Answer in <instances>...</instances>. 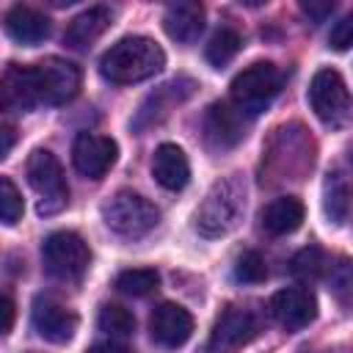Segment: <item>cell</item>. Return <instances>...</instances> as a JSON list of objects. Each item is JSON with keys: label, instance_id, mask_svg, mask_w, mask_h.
Instances as JSON below:
<instances>
[{"label": "cell", "instance_id": "obj_1", "mask_svg": "<svg viewBox=\"0 0 353 353\" xmlns=\"http://www.w3.org/2000/svg\"><path fill=\"white\" fill-rule=\"evenodd\" d=\"M163 66H165V52L149 36H124L116 44H110V50L99 61L102 77L119 85L141 83L157 74Z\"/></svg>", "mask_w": 353, "mask_h": 353}, {"label": "cell", "instance_id": "obj_2", "mask_svg": "<svg viewBox=\"0 0 353 353\" xmlns=\"http://www.w3.org/2000/svg\"><path fill=\"white\" fill-rule=\"evenodd\" d=\"M243 210H245V185L237 174H232V176L215 182L212 190L204 196V201L196 212V226L207 237L226 234L237 226Z\"/></svg>", "mask_w": 353, "mask_h": 353}, {"label": "cell", "instance_id": "obj_3", "mask_svg": "<svg viewBox=\"0 0 353 353\" xmlns=\"http://www.w3.org/2000/svg\"><path fill=\"white\" fill-rule=\"evenodd\" d=\"M281 83H284V74L279 72V66H273L270 61H259V63H251L248 69H243L232 85H229V94H232V105L243 113V116H256L262 110L270 108V102L276 99V94L281 91Z\"/></svg>", "mask_w": 353, "mask_h": 353}, {"label": "cell", "instance_id": "obj_4", "mask_svg": "<svg viewBox=\"0 0 353 353\" xmlns=\"http://www.w3.org/2000/svg\"><path fill=\"white\" fill-rule=\"evenodd\" d=\"M102 218L121 237H143L157 226L160 210L132 190H119L102 204Z\"/></svg>", "mask_w": 353, "mask_h": 353}, {"label": "cell", "instance_id": "obj_5", "mask_svg": "<svg viewBox=\"0 0 353 353\" xmlns=\"http://www.w3.org/2000/svg\"><path fill=\"white\" fill-rule=\"evenodd\" d=\"M28 182L30 188L41 196L39 201V212L41 215H52L58 212L66 199H69V188H66V176H63V168L58 163V157L47 149H36L30 157H28Z\"/></svg>", "mask_w": 353, "mask_h": 353}, {"label": "cell", "instance_id": "obj_6", "mask_svg": "<svg viewBox=\"0 0 353 353\" xmlns=\"http://www.w3.org/2000/svg\"><path fill=\"white\" fill-rule=\"evenodd\" d=\"M33 74V85H36V97L39 102L47 105H63L69 99H74V94L80 91V69L58 55H50L44 61H39L36 66H30Z\"/></svg>", "mask_w": 353, "mask_h": 353}, {"label": "cell", "instance_id": "obj_7", "mask_svg": "<svg viewBox=\"0 0 353 353\" xmlns=\"http://www.w3.org/2000/svg\"><path fill=\"white\" fill-rule=\"evenodd\" d=\"M41 259L50 276L55 279H77L85 273L91 262V251L77 232H52L41 243Z\"/></svg>", "mask_w": 353, "mask_h": 353}, {"label": "cell", "instance_id": "obj_8", "mask_svg": "<svg viewBox=\"0 0 353 353\" xmlns=\"http://www.w3.org/2000/svg\"><path fill=\"white\" fill-rule=\"evenodd\" d=\"M309 102L312 110L331 127H342L350 113V94L336 69H320L312 77L309 85Z\"/></svg>", "mask_w": 353, "mask_h": 353}, {"label": "cell", "instance_id": "obj_9", "mask_svg": "<svg viewBox=\"0 0 353 353\" xmlns=\"http://www.w3.org/2000/svg\"><path fill=\"white\" fill-rule=\"evenodd\" d=\"M116 154H119V146L108 135L80 132L72 143V163L88 179H99L116 163Z\"/></svg>", "mask_w": 353, "mask_h": 353}, {"label": "cell", "instance_id": "obj_10", "mask_svg": "<svg viewBox=\"0 0 353 353\" xmlns=\"http://www.w3.org/2000/svg\"><path fill=\"white\" fill-rule=\"evenodd\" d=\"M30 323H33L36 334L52 345L69 342L77 331V314L72 309H66L63 303H58L52 298H41V295L33 301Z\"/></svg>", "mask_w": 353, "mask_h": 353}, {"label": "cell", "instance_id": "obj_11", "mask_svg": "<svg viewBox=\"0 0 353 353\" xmlns=\"http://www.w3.org/2000/svg\"><path fill=\"white\" fill-rule=\"evenodd\" d=\"M254 336H256L254 314L248 309H240V306H226L212 325L210 345L215 353H234L237 347H243Z\"/></svg>", "mask_w": 353, "mask_h": 353}, {"label": "cell", "instance_id": "obj_12", "mask_svg": "<svg viewBox=\"0 0 353 353\" xmlns=\"http://www.w3.org/2000/svg\"><path fill=\"white\" fill-rule=\"evenodd\" d=\"M204 138L212 149H232L245 138V119L229 102H212L204 116Z\"/></svg>", "mask_w": 353, "mask_h": 353}, {"label": "cell", "instance_id": "obj_13", "mask_svg": "<svg viewBox=\"0 0 353 353\" xmlns=\"http://www.w3.org/2000/svg\"><path fill=\"white\" fill-rule=\"evenodd\" d=\"M270 314L284 328L298 331L317 317V301L306 287H287L270 298Z\"/></svg>", "mask_w": 353, "mask_h": 353}, {"label": "cell", "instance_id": "obj_14", "mask_svg": "<svg viewBox=\"0 0 353 353\" xmlns=\"http://www.w3.org/2000/svg\"><path fill=\"white\" fill-rule=\"evenodd\" d=\"M149 331H152V339L157 345H163V347H179L193 334V317L179 303H160L152 312Z\"/></svg>", "mask_w": 353, "mask_h": 353}, {"label": "cell", "instance_id": "obj_15", "mask_svg": "<svg viewBox=\"0 0 353 353\" xmlns=\"http://www.w3.org/2000/svg\"><path fill=\"white\" fill-rule=\"evenodd\" d=\"M163 28L174 41L190 44L204 30V8L196 0H179L171 3L163 14Z\"/></svg>", "mask_w": 353, "mask_h": 353}, {"label": "cell", "instance_id": "obj_16", "mask_svg": "<svg viewBox=\"0 0 353 353\" xmlns=\"http://www.w3.org/2000/svg\"><path fill=\"white\" fill-rule=\"evenodd\" d=\"M39 102L36 97V85H33V74L30 66L22 69L17 63H11L3 74H0V108L6 110H30Z\"/></svg>", "mask_w": 353, "mask_h": 353}, {"label": "cell", "instance_id": "obj_17", "mask_svg": "<svg viewBox=\"0 0 353 353\" xmlns=\"http://www.w3.org/2000/svg\"><path fill=\"white\" fill-rule=\"evenodd\" d=\"M6 30H8V36L14 41L28 44V47H36V44H41L50 36V19L39 8L19 3V6L8 8V14H6Z\"/></svg>", "mask_w": 353, "mask_h": 353}, {"label": "cell", "instance_id": "obj_18", "mask_svg": "<svg viewBox=\"0 0 353 353\" xmlns=\"http://www.w3.org/2000/svg\"><path fill=\"white\" fill-rule=\"evenodd\" d=\"M152 174L165 190H182L190 179V163L176 143H160L152 157Z\"/></svg>", "mask_w": 353, "mask_h": 353}, {"label": "cell", "instance_id": "obj_19", "mask_svg": "<svg viewBox=\"0 0 353 353\" xmlns=\"http://www.w3.org/2000/svg\"><path fill=\"white\" fill-rule=\"evenodd\" d=\"M110 22H113V11L108 6H91V8H85L83 14H77L69 22V28L63 33V41L69 47H77L80 50V47L97 41L110 28Z\"/></svg>", "mask_w": 353, "mask_h": 353}, {"label": "cell", "instance_id": "obj_20", "mask_svg": "<svg viewBox=\"0 0 353 353\" xmlns=\"http://www.w3.org/2000/svg\"><path fill=\"white\" fill-rule=\"evenodd\" d=\"M303 221V204L295 196H279L262 210V229L273 237L290 234Z\"/></svg>", "mask_w": 353, "mask_h": 353}, {"label": "cell", "instance_id": "obj_21", "mask_svg": "<svg viewBox=\"0 0 353 353\" xmlns=\"http://www.w3.org/2000/svg\"><path fill=\"white\" fill-rule=\"evenodd\" d=\"M325 215L334 223H345L347 212H350V188H347V176L342 171H331L325 179Z\"/></svg>", "mask_w": 353, "mask_h": 353}, {"label": "cell", "instance_id": "obj_22", "mask_svg": "<svg viewBox=\"0 0 353 353\" xmlns=\"http://www.w3.org/2000/svg\"><path fill=\"white\" fill-rule=\"evenodd\" d=\"M240 44H243V39H240L237 30L221 28V30L212 33V39H210L204 55H207V61H210L215 69H221V66H226V63L240 52Z\"/></svg>", "mask_w": 353, "mask_h": 353}, {"label": "cell", "instance_id": "obj_23", "mask_svg": "<svg viewBox=\"0 0 353 353\" xmlns=\"http://www.w3.org/2000/svg\"><path fill=\"white\" fill-rule=\"evenodd\" d=\"M157 284H160V276L154 268H130V270L119 273V279H116V287L132 298H143V295L154 292Z\"/></svg>", "mask_w": 353, "mask_h": 353}, {"label": "cell", "instance_id": "obj_24", "mask_svg": "<svg viewBox=\"0 0 353 353\" xmlns=\"http://www.w3.org/2000/svg\"><path fill=\"white\" fill-rule=\"evenodd\" d=\"M99 328L113 336H130L135 331V317L130 309H124L119 303H108L99 309Z\"/></svg>", "mask_w": 353, "mask_h": 353}, {"label": "cell", "instance_id": "obj_25", "mask_svg": "<svg viewBox=\"0 0 353 353\" xmlns=\"http://www.w3.org/2000/svg\"><path fill=\"white\" fill-rule=\"evenodd\" d=\"M290 270L298 276V279H317L323 270H325V256H323V251L317 248V245H309V248H301L295 256H292V262H290Z\"/></svg>", "mask_w": 353, "mask_h": 353}, {"label": "cell", "instance_id": "obj_26", "mask_svg": "<svg viewBox=\"0 0 353 353\" xmlns=\"http://www.w3.org/2000/svg\"><path fill=\"white\" fill-rule=\"evenodd\" d=\"M22 212H25V204H22L19 188L8 176H0V221L11 226L22 218Z\"/></svg>", "mask_w": 353, "mask_h": 353}, {"label": "cell", "instance_id": "obj_27", "mask_svg": "<svg viewBox=\"0 0 353 353\" xmlns=\"http://www.w3.org/2000/svg\"><path fill=\"white\" fill-rule=\"evenodd\" d=\"M268 276V268H265V259L256 254V251H245L237 256L234 262V279L243 281V284H259L265 281Z\"/></svg>", "mask_w": 353, "mask_h": 353}, {"label": "cell", "instance_id": "obj_28", "mask_svg": "<svg viewBox=\"0 0 353 353\" xmlns=\"http://www.w3.org/2000/svg\"><path fill=\"white\" fill-rule=\"evenodd\" d=\"M331 47L334 50H347L350 44H353V17L347 14V17H342L336 25H334V30H331Z\"/></svg>", "mask_w": 353, "mask_h": 353}, {"label": "cell", "instance_id": "obj_29", "mask_svg": "<svg viewBox=\"0 0 353 353\" xmlns=\"http://www.w3.org/2000/svg\"><path fill=\"white\" fill-rule=\"evenodd\" d=\"M301 11H303L314 25H320V22H325V19L331 17L334 0H303V3H301Z\"/></svg>", "mask_w": 353, "mask_h": 353}, {"label": "cell", "instance_id": "obj_30", "mask_svg": "<svg viewBox=\"0 0 353 353\" xmlns=\"http://www.w3.org/2000/svg\"><path fill=\"white\" fill-rule=\"evenodd\" d=\"M14 314H17L14 301H11L6 292H0V334H8V331H11V325H14Z\"/></svg>", "mask_w": 353, "mask_h": 353}, {"label": "cell", "instance_id": "obj_31", "mask_svg": "<svg viewBox=\"0 0 353 353\" xmlns=\"http://www.w3.org/2000/svg\"><path fill=\"white\" fill-rule=\"evenodd\" d=\"M14 143H17V132L11 127H0V160L14 149Z\"/></svg>", "mask_w": 353, "mask_h": 353}, {"label": "cell", "instance_id": "obj_32", "mask_svg": "<svg viewBox=\"0 0 353 353\" xmlns=\"http://www.w3.org/2000/svg\"><path fill=\"white\" fill-rule=\"evenodd\" d=\"M88 353H132V350L124 345H116V342H99V345L88 347Z\"/></svg>", "mask_w": 353, "mask_h": 353}]
</instances>
